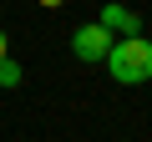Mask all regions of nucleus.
Listing matches in <instances>:
<instances>
[{
	"instance_id": "6",
	"label": "nucleus",
	"mask_w": 152,
	"mask_h": 142,
	"mask_svg": "<svg viewBox=\"0 0 152 142\" xmlns=\"http://www.w3.org/2000/svg\"><path fill=\"white\" fill-rule=\"evenodd\" d=\"M41 5H46V10H56V5H66V0H41Z\"/></svg>"
},
{
	"instance_id": "3",
	"label": "nucleus",
	"mask_w": 152,
	"mask_h": 142,
	"mask_svg": "<svg viewBox=\"0 0 152 142\" xmlns=\"http://www.w3.org/2000/svg\"><path fill=\"white\" fill-rule=\"evenodd\" d=\"M107 31H117V36H142V15L137 10H127V5H117V0H112V5H102V15H96Z\"/></svg>"
},
{
	"instance_id": "2",
	"label": "nucleus",
	"mask_w": 152,
	"mask_h": 142,
	"mask_svg": "<svg viewBox=\"0 0 152 142\" xmlns=\"http://www.w3.org/2000/svg\"><path fill=\"white\" fill-rule=\"evenodd\" d=\"M107 51H112V31H107L102 20H86V26H76V31H71V56H76V61L102 66Z\"/></svg>"
},
{
	"instance_id": "1",
	"label": "nucleus",
	"mask_w": 152,
	"mask_h": 142,
	"mask_svg": "<svg viewBox=\"0 0 152 142\" xmlns=\"http://www.w3.org/2000/svg\"><path fill=\"white\" fill-rule=\"evenodd\" d=\"M102 66L112 71L117 86H142V81H152V41L147 36H122V41H112Z\"/></svg>"
},
{
	"instance_id": "5",
	"label": "nucleus",
	"mask_w": 152,
	"mask_h": 142,
	"mask_svg": "<svg viewBox=\"0 0 152 142\" xmlns=\"http://www.w3.org/2000/svg\"><path fill=\"white\" fill-rule=\"evenodd\" d=\"M0 56H10V41H5V26H0Z\"/></svg>"
},
{
	"instance_id": "4",
	"label": "nucleus",
	"mask_w": 152,
	"mask_h": 142,
	"mask_svg": "<svg viewBox=\"0 0 152 142\" xmlns=\"http://www.w3.org/2000/svg\"><path fill=\"white\" fill-rule=\"evenodd\" d=\"M15 81H20V66L10 56H0V86H15Z\"/></svg>"
}]
</instances>
